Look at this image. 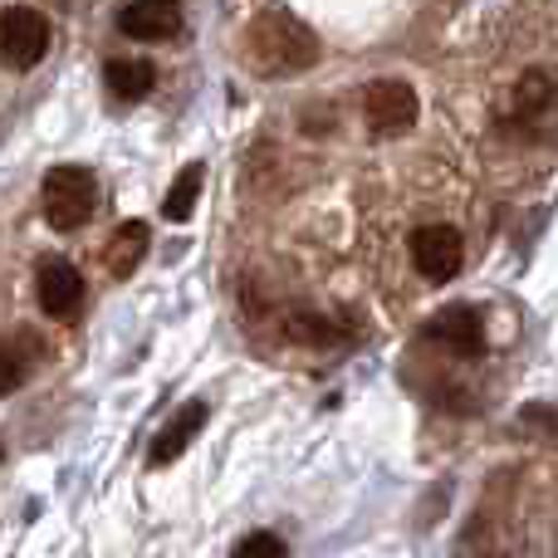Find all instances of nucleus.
<instances>
[{"label":"nucleus","instance_id":"obj_1","mask_svg":"<svg viewBox=\"0 0 558 558\" xmlns=\"http://www.w3.org/2000/svg\"><path fill=\"white\" fill-rule=\"evenodd\" d=\"M318 59V35L289 10H260L245 29V64L260 78H289L304 74Z\"/></svg>","mask_w":558,"mask_h":558},{"label":"nucleus","instance_id":"obj_2","mask_svg":"<svg viewBox=\"0 0 558 558\" xmlns=\"http://www.w3.org/2000/svg\"><path fill=\"white\" fill-rule=\"evenodd\" d=\"M98 206V182L88 167H49L45 186H39V211L54 231H78L88 226Z\"/></svg>","mask_w":558,"mask_h":558},{"label":"nucleus","instance_id":"obj_3","mask_svg":"<svg viewBox=\"0 0 558 558\" xmlns=\"http://www.w3.org/2000/svg\"><path fill=\"white\" fill-rule=\"evenodd\" d=\"M505 123L524 137H539L549 123H558V78L544 74V69H530L514 88L510 108H505Z\"/></svg>","mask_w":558,"mask_h":558},{"label":"nucleus","instance_id":"obj_4","mask_svg":"<svg viewBox=\"0 0 558 558\" xmlns=\"http://www.w3.org/2000/svg\"><path fill=\"white\" fill-rule=\"evenodd\" d=\"M0 49H5V64L15 69H35L49 54V20L35 5H10L0 20Z\"/></svg>","mask_w":558,"mask_h":558},{"label":"nucleus","instance_id":"obj_5","mask_svg":"<svg viewBox=\"0 0 558 558\" xmlns=\"http://www.w3.org/2000/svg\"><path fill=\"white\" fill-rule=\"evenodd\" d=\"M412 260H416V270H422L426 284H451V279L461 275V260H465L461 231H456V226H416Z\"/></svg>","mask_w":558,"mask_h":558},{"label":"nucleus","instance_id":"obj_6","mask_svg":"<svg viewBox=\"0 0 558 558\" xmlns=\"http://www.w3.org/2000/svg\"><path fill=\"white\" fill-rule=\"evenodd\" d=\"M416 108H422L416 104V88L402 84V78H377V84H367V94H363V118L377 137L407 133V128L416 123Z\"/></svg>","mask_w":558,"mask_h":558},{"label":"nucleus","instance_id":"obj_7","mask_svg":"<svg viewBox=\"0 0 558 558\" xmlns=\"http://www.w3.org/2000/svg\"><path fill=\"white\" fill-rule=\"evenodd\" d=\"M422 338H432V343L446 348L451 357H481L485 353V318H481V308H471V304H451L426 318Z\"/></svg>","mask_w":558,"mask_h":558},{"label":"nucleus","instance_id":"obj_8","mask_svg":"<svg viewBox=\"0 0 558 558\" xmlns=\"http://www.w3.org/2000/svg\"><path fill=\"white\" fill-rule=\"evenodd\" d=\"M118 29L137 45H162L182 35V0H128L118 10Z\"/></svg>","mask_w":558,"mask_h":558},{"label":"nucleus","instance_id":"obj_9","mask_svg":"<svg viewBox=\"0 0 558 558\" xmlns=\"http://www.w3.org/2000/svg\"><path fill=\"white\" fill-rule=\"evenodd\" d=\"M39 308H45L54 324H74L78 308H84V275L69 260H59V255H49V260L39 265Z\"/></svg>","mask_w":558,"mask_h":558},{"label":"nucleus","instance_id":"obj_10","mask_svg":"<svg viewBox=\"0 0 558 558\" xmlns=\"http://www.w3.org/2000/svg\"><path fill=\"white\" fill-rule=\"evenodd\" d=\"M206 402H186V407H177V416L162 426V432L153 436V446H147V461L153 465H172L177 456L186 451V446L202 436V426H206Z\"/></svg>","mask_w":558,"mask_h":558},{"label":"nucleus","instance_id":"obj_11","mask_svg":"<svg viewBox=\"0 0 558 558\" xmlns=\"http://www.w3.org/2000/svg\"><path fill=\"white\" fill-rule=\"evenodd\" d=\"M147 245H153V231H147V221H123L113 231V241H108V251H104L108 275H113V279L137 275V265L147 260Z\"/></svg>","mask_w":558,"mask_h":558},{"label":"nucleus","instance_id":"obj_12","mask_svg":"<svg viewBox=\"0 0 558 558\" xmlns=\"http://www.w3.org/2000/svg\"><path fill=\"white\" fill-rule=\"evenodd\" d=\"M104 84H108V94H113V98H123V104H137V98L153 94L157 69L147 64V59H108Z\"/></svg>","mask_w":558,"mask_h":558},{"label":"nucleus","instance_id":"obj_13","mask_svg":"<svg viewBox=\"0 0 558 558\" xmlns=\"http://www.w3.org/2000/svg\"><path fill=\"white\" fill-rule=\"evenodd\" d=\"M202 182H206V167H202V162L182 167V177L172 182V192H167V202H162V216H167V221H192L196 202H202Z\"/></svg>","mask_w":558,"mask_h":558},{"label":"nucleus","instance_id":"obj_14","mask_svg":"<svg viewBox=\"0 0 558 558\" xmlns=\"http://www.w3.org/2000/svg\"><path fill=\"white\" fill-rule=\"evenodd\" d=\"M39 357V343L25 333V328H15V333L5 338V367H0V377H5V392H15L20 383H25L29 363Z\"/></svg>","mask_w":558,"mask_h":558},{"label":"nucleus","instance_id":"obj_15","mask_svg":"<svg viewBox=\"0 0 558 558\" xmlns=\"http://www.w3.org/2000/svg\"><path fill=\"white\" fill-rule=\"evenodd\" d=\"M231 558H289V544L279 539V534H270V530H255V534H245V539L235 544Z\"/></svg>","mask_w":558,"mask_h":558},{"label":"nucleus","instance_id":"obj_16","mask_svg":"<svg viewBox=\"0 0 558 558\" xmlns=\"http://www.w3.org/2000/svg\"><path fill=\"white\" fill-rule=\"evenodd\" d=\"M289 338L294 343H338V328L314 314H299V318H289Z\"/></svg>","mask_w":558,"mask_h":558}]
</instances>
